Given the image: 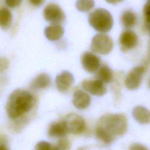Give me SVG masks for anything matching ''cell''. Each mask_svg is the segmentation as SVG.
<instances>
[{"label": "cell", "instance_id": "obj_27", "mask_svg": "<svg viewBox=\"0 0 150 150\" xmlns=\"http://www.w3.org/2000/svg\"><path fill=\"white\" fill-rule=\"evenodd\" d=\"M123 0H105V1L109 4H116L117 3H119L121 1H122Z\"/></svg>", "mask_w": 150, "mask_h": 150}, {"label": "cell", "instance_id": "obj_18", "mask_svg": "<svg viewBox=\"0 0 150 150\" xmlns=\"http://www.w3.org/2000/svg\"><path fill=\"white\" fill-rule=\"evenodd\" d=\"M121 21L126 28H131L135 26L137 22L136 14L131 10H126L121 15Z\"/></svg>", "mask_w": 150, "mask_h": 150}, {"label": "cell", "instance_id": "obj_7", "mask_svg": "<svg viewBox=\"0 0 150 150\" xmlns=\"http://www.w3.org/2000/svg\"><path fill=\"white\" fill-rule=\"evenodd\" d=\"M64 122L68 132L74 135L81 134L86 128V124L83 118L74 113L68 114L66 117Z\"/></svg>", "mask_w": 150, "mask_h": 150}, {"label": "cell", "instance_id": "obj_9", "mask_svg": "<svg viewBox=\"0 0 150 150\" xmlns=\"http://www.w3.org/2000/svg\"><path fill=\"white\" fill-rule=\"evenodd\" d=\"M81 63L84 69L90 73L97 71L101 65L100 57L91 52H85L81 56Z\"/></svg>", "mask_w": 150, "mask_h": 150}, {"label": "cell", "instance_id": "obj_4", "mask_svg": "<svg viewBox=\"0 0 150 150\" xmlns=\"http://www.w3.org/2000/svg\"><path fill=\"white\" fill-rule=\"evenodd\" d=\"M113 42L111 38L104 33H98L93 36L90 45L91 50L96 53L105 55L112 49Z\"/></svg>", "mask_w": 150, "mask_h": 150}, {"label": "cell", "instance_id": "obj_13", "mask_svg": "<svg viewBox=\"0 0 150 150\" xmlns=\"http://www.w3.org/2000/svg\"><path fill=\"white\" fill-rule=\"evenodd\" d=\"M44 33L48 40L56 41L63 36L64 29L60 24H52L45 28Z\"/></svg>", "mask_w": 150, "mask_h": 150}, {"label": "cell", "instance_id": "obj_24", "mask_svg": "<svg viewBox=\"0 0 150 150\" xmlns=\"http://www.w3.org/2000/svg\"><path fill=\"white\" fill-rule=\"evenodd\" d=\"M9 65L8 60L3 57H0V73L6 69Z\"/></svg>", "mask_w": 150, "mask_h": 150}, {"label": "cell", "instance_id": "obj_20", "mask_svg": "<svg viewBox=\"0 0 150 150\" xmlns=\"http://www.w3.org/2000/svg\"><path fill=\"white\" fill-rule=\"evenodd\" d=\"M77 9L83 12L90 11L94 6V0H77L76 3Z\"/></svg>", "mask_w": 150, "mask_h": 150}, {"label": "cell", "instance_id": "obj_28", "mask_svg": "<svg viewBox=\"0 0 150 150\" xmlns=\"http://www.w3.org/2000/svg\"><path fill=\"white\" fill-rule=\"evenodd\" d=\"M0 150H8L7 147L2 144H0Z\"/></svg>", "mask_w": 150, "mask_h": 150}, {"label": "cell", "instance_id": "obj_16", "mask_svg": "<svg viewBox=\"0 0 150 150\" xmlns=\"http://www.w3.org/2000/svg\"><path fill=\"white\" fill-rule=\"evenodd\" d=\"M68 131L63 121L55 122L52 123L48 129V135L50 137L62 138L64 137Z\"/></svg>", "mask_w": 150, "mask_h": 150}, {"label": "cell", "instance_id": "obj_29", "mask_svg": "<svg viewBox=\"0 0 150 150\" xmlns=\"http://www.w3.org/2000/svg\"><path fill=\"white\" fill-rule=\"evenodd\" d=\"M146 28H147V29H148V32L149 35V36H150V24H149L148 25L146 26Z\"/></svg>", "mask_w": 150, "mask_h": 150}, {"label": "cell", "instance_id": "obj_10", "mask_svg": "<svg viewBox=\"0 0 150 150\" xmlns=\"http://www.w3.org/2000/svg\"><path fill=\"white\" fill-rule=\"evenodd\" d=\"M81 86L85 91L97 96H103L107 92L104 84L97 79L84 80L81 83Z\"/></svg>", "mask_w": 150, "mask_h": 150}, {"label": "cell", "instance_id": "obj_31", "mask_svg": "<svg viewBox=\"0 0 150 150\" xmlns=\"http://www.w3.org/2000/svg\"><path fill=\"white\" fill-rule=\"evenodd\" d=\"M148 86H149V88H150V79H149V80L148 81Z\"/></svg>", "mask_w": 150, "mask_h": 150}, {"label": "cell", "instance_id": "obj_17", "mask_svg": "<svg viewBox=\"0 0 150 150\" xmlns=\"http://www.w3.org/2000/svg\"><path fill=\"white\" fill-rule=\"evenodd\" d=\"M134 118L139 123L146 124L150 122V111L144 107L137 106L132 111Z\"/></svg>", "mask_w": 150, "mask_h": 150}, {"label": "cell", "instance_id": "obj_14", "mask_svg": "<svg viewBox=\"0 0 150 150\" xmlns=\"http://www.w3.org/2000/svg\"><path fill=\"white\" fill-rule=\"evenodd\" d=\"M51 84V78L49 74L42 73L36 76L30 83V87L35 90L45 89Z\"/></svg>", "mask_w": 150, "mask_h": 150}, {"label": "cell", "instance_id": "obj_23", "mask_svg": "<svg viewBox=\"0 0 150 150\" xmlns=\"http://www.w3.org/2000/svg\"><path fill=\"white\" fill-rule=\"evenodd\" d=\"M22 0H5L6 5L11 8H15L19 6Z\"/></svg>", "mask_w": 150, "mask_h": 150}, {"label": "cell", "instance_id": "obj_8", "mask_svg": "<svg viewBox=\"0 0 150 150\" xmlns=\"http://www.w3.org/2000/svg\"><path fill=\"white\" fill-rule=\"evenodd\" d=\"M137 35L130 29L123 30L119 37V45L121 50L125 52L135 48L138 43Z\"/></svg>", "mask_w": 150, "mask_h": 150}, {"label": "cell", "instance_id": "obj_21", "mask_svg": "<svg viewBox=\"0 0 150 150\" xmlns=\"http://www.w3.org/2000/svg\"><path fill=\"white\" fill-rule=\"evenodd\" d=\"M35 150H62L57 145L53 146L46 141H40L36 144Z\"/></svg>", "mask_w": 150, "mask_h": 150}, {"label": "cell", "instance_id": "obj_12", "mask_svg": "<svg viewBox=\"0 0 150 150\" xmlns=\"http://www.w3.org/2000/svg\"><path fill=\"white\" fill-rule=\"evenodd\" d=\"M91 102L90 96L85 91L79 90L75 91L73 95V103L75 107L80 110L87 108Z\"/></svg>", "mask_w": 150, "mask_h": 150}, {"label": "cell", "instance_id": "obj_30", "mask_svg": "<svg viewBox=\"0 0 150 150\" xmlns=\"http://www.w3.org/2000/svg\"><path fill=\"white\" fill-rule=\"evenodd\" d=\"M148 60H149V63H150V48H149V57H148Z\"/></svg>", "mask_w": 150, "mask_h": 150}, {"label": "cell", "instance_id": "obj_5", "mask_svg": "<svg viewBox=\"0 0 150 150\" xmlns=\"http://www.w3.org/2000/svg\"><path fill=\"white\" fill-rule=\"evenodd\" d=\"M145 71L146 67L144 66H138L132 68L125 77L124 80L125 87L131 90L139 88Z\"/></svg>", "mask_w": 150, "mask_h": 150}, {"label": "cell", "instance_id": "obj_3", "mask_svg": "<svg viewBox=\"0 0 150 150\" xmlns=\"http://www.w3.org/2000/svg\"><path fill=\"white\" fill-rule=\"evenodd\" d=\"M88 19L91 26L101 33L109 32L113 26L112 16L105 9H95L90 13Z\"/></svg>", "mask_w": 150, "mask_h": 150}, {"label": "cell", "instance_id": "obj_6", "mask_svg": "<svg viewBox=\"0 0 150 150\" xmlns=\"http://www.w3.org/2000/svg\"><path fill=\"white\" fill-rule=\"evenodd\" d=\"M43 15L44 19L52 24H60L65 19L63 11L59 5L53 3L49 4L45 7Z\"/></svg>", "mask_w": 150, "mask_h": 150}, {"label": "cell", "instance_id": "obj_19", "mask_svg": "<svg viewBox=\"0 0 150 150\" xmlns=\"http://www.w3.org/2000/svg\"><path fill=\"white\" fill-rule=\"evenodd\" d=\"M12 21V15L11 11L5 7L0 8V27L2 29L8 28Z\"/></svg>", "mask_w": 150, "mask_h": 150}, {"label": "cell", "instance_id": "obj_15", "mask_svg": "<svg viewBox=\"0 0 150 150\" xmlns=\"http://www.w3.org/2000/svg\"><path fill=\"white\" fill-rule=\"evenodd\" d=\"M95 78L104 84L110 83L113 79V71L108 65L102 64L96 71Z\"/></svg>", "mask_w": 150, "mask_h": 150}, {"label": "cell", "instance_id": "obj_1", "mask_svg": "<svg viewBox=\"0 0 150 150\" xmlns=\"http://www.w3.org/2000/svg\"><path fill=\"white\" fill-rule=\"evenodd\" d=\"M127 127V119L124 114H105L98 121L96 135L100 141L105 144H110L117 137L125 134Z\"/></svg>", "mask_w": 150, "mask_h": 150}, {"label": "cell", "instance_id": "obj_26", "mask_svg": "<svg viewBox=\"0 0 150 150\" xmlns=\"http://www.w3.org/2000/svg\"><path fill=\"white\" fill-rule=\"evenodd\" d=\"M45 0H28L29 2L34 6H39L43 4Z\"/></svg>", "mask_w": 150, "mask_h": 150}, {"label": "cell", "instance_id": "obj_25", "mask_svg": "<svg viewBox=\"0 0 150 150\" xmlns=\"http://www.w3.org/2000/svg\"><path fill=\"white\" fill-rule=\"evenodd\" d=\"M129 150H149L146 147L139 143H135L132 144Z\"/></svg>", "mask_w": 150, "mask_h": 150}, {"label": "cell", "instance_id": "obj_22", "mask_svg": "<svg viewBox=\"0 0 150 150\" xmlns=\"http://www.w3.org/2000/svg\"><path fill=\"white\" fill-rule=\"evenodd\" d=\"M143 15L146 26L150 24V0H148L144 6Z\"/></svg>", "mask_w": 150, "mask_h": 150}, {"label": "cell", "instance_id": "obj_11", "mask_svg": "<svg viewBox=\"0 0 150 150\" xmlns=\"http://www.w3.org/2000/svg\"><path fill=\"white\" fill-rule=\"evenodd\" d=\"M74 77L68 71H63L56 77V85L58 90L61 92L67 91L74 83Z\"/></svg>", "mask_w": 150, "mask_h": 150}, {"label": "cell", "instance_id": "obj_2", "mask_svg": "<svg viewBox=\"0 0 150 150\" xmlns=\"http://www.w3.org/2000/svg\"><path fill=\"white\" fill-rule=\"evenodd\" d=\"M34 103V96L29 91L16 89L11 93L8 98L6 111L9 118L15 119L30 110Z\"/></svg>", "mask_w": 150, "mask_h": 150}]
</instances>
